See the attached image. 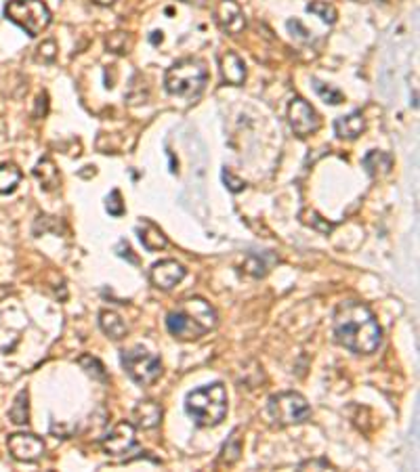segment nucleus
Returning a JSON list of instances; mask_svg holds the SVG:
<instances>
[{
  "label": "nucleus",
  "instance_id": "obj_22",
  "mask_svg": "<svg viewBox=\"0 0 420 472\" xmlns=\"http://www.w3.org/2000/svg\"><path fill=\"white\" fill-rule=\"evenodd\" d=\"M240 454H242V441L238 437V430L232 432V437L227 439V443L223 445V452H221V462L232 466L240 460Z\"/></svg>",
  "mask_w": 420,
  "mask_h": 472
},
{
  "label": "nucleus",
  "instance_id": "obj_1",
  "mask_svg": "<svg viewBox=\"0 0 420 472\" xmlns=\"http://www.w3.org/2000/svg\"><path fill=\"white\" fill-rule=\"evenodd\" d=\"M336 342L351 353L372 355L383 342V332L374 313L357 301H344L335 311Z\"/></svg>",
  "mask_w": 420,
  "mask_h": 472
},
{
  "label": "nucleus",
  "instance_id": "obj_4",
  "mask_svg": "<svg viewBox=\"0 0 420 472\" xmlns=\"http://www.w3.org/2000/svg\"><path fill=\"white\" fill-rule=\"evenodd\" d=\"M208 82V70L200 59H181L167 70L164 86L168 95L193 101Z\"/></svg>",
  "mask_w": 420,
  "mask_h": 472
},
{
  "label": "nucleus",
  "instance_id": "obj_6",
  "mask_svg": "<svg viewBox=\"0 0 420 472\" xmlns=\"http://www.w3.org/2000/svg\"><path fill=\"white\" fill-rule=\"evenodd\" d=\"M124 372L135 380L139 387H152L162 376V361L154 353L145 351L143 346H135L131 351H122L120 355Z\"/></svg>",
  "mask_w": 420,
  "mask_h": 472
},
{
  "label": "nucleus",
  "instance_id": "obj_25",
  "mask_svg": "<svg viewBox=\"0 0 420 472\" xmlns=\"http://www.w3.org/2000/svg\"><path fill=\"white\" fill-rule=\"evenodd\" d=\"M313 90L326 101V103H330V105H338V103H342L344 101V95L335 88V86H328V84H324V82H320L318 78H313Z\"/></svg>",
  "mask_w": 420,
  "mask_h": 472
},
{
  "label": "nucleus",
  "instance_id": "obj_32",
  "mask_svg": "<svg viewBox=\"0 0 420 472\" xmlns=\"http://www.w3.org/2000/svg\"><path fill=\"white\" fill-rule=\"evenodd\" d=\"M116 252H118V256H122V258H128V260H131L133 265H137V262H139V260H137V256H133V254H131L133 250H131V246H128V243H126L124 239H122V241L118 243Z\"/></svg>",
  "mask_w": 420,
  "mask_h": 472
},
{
  "label": "nucleus",
  "instance_id": "obj_23",
  "mask_svg": "<svg viewBox=\"0 0 420 472\" xmlns=\"http://www.w3.org/2000/svg\"><path fill=\"white\" fill-rule=\"evenodd\" d=\"M307 11L313 13V15H318V17H320L324 23H328V25L336 23V17H338L335 6H332L330 2H326V0H313V2H309V4H307Z\"/></svg>",
  "mask_w": 420,
  "mask_h": 472
},
{
  "label": "nucleus",
  "instance_id": "obj_9",
  "mask_svg": "<svg viewBox=\"0 0 420 472\" xmlns=\"http://www.w3.org/2000/svg\"><path fill=\"white\" fill-rule=\"evenodd\" d=\"M137 443L135 437V424L133 422H118L103 439H101V447L107 456H126Z\"/></svg>",
  "mask_w": 420,
  "mask_h": 472
},
{
  "label": "nucleus",
  "instance_id": "obj_12",
  "mask_svg": "<svg viewBox=\"0 0 420 472\" xmlns=\"http://www.w3.org/2000/svg\"><path fill=\"white\" fill-rule=\"evenodd\" d=\"M185 277V267L172 258L160 260L150 269V282L158 288V290H172L174 286H179Z\"/></svg>",
  "mask_w": 420,
  "mask_h": 472
},
{
  "label": "nucleus",
  "instance_id": "obj_28",
  "mask_svg": "<svg viewBox=\"0 0 420 472\" xmlns=\"http://www.w3.org/2000/svg\"><path fill=\"white\" fill-rule=\"evenodd\" d=\"M36 59L42 61V63H53V61L57 59V44H55V40H44V42L38 47Z\"/></svg>",
  "mask_w": 420,
  "mask_h": 472
},
{
  "label": "nucleus",
  "instance_id": "obj_11",
  "mask_svg": "<svg viewBox=\"0 0 420 472\" xmlns=\"http://www.w3.org/2000/svg\"><path fill=\"white\" fill-rule=\"evenodd\" d=\"M215 21L229 36H238L246 28V15L236 0H221L215 8Z\"/></svg>",
  "mask_w": 420,
  "mask_h": 472
},
{
  "label": "nucleus",
  "instance_id": "obj_24",
  "mask_svg": "<svg viewBox=\"0 0 420 472\" xmlns=\"http://www.w3.org/2000/svg\"><path fill=\"white\" fill-rule=\"evenodd\" d=\"M78 365L83 368L88 376H92L95 380H101V382H105V380H107L105 368H103V363H101L97 357H92V355H83V357L78 359Z\"/></svg>",
  "mask_w": 420,
  "mask_h": 472
},
{
  "label": "nucleus",
  "instance_id": "obj_17",
  "mask_svg": "<svg viewBox=\"0 0 420 472\" xmlns=\"http://www.w3.org/2000/svg\"><path fill=\"white\" fill-rule=\"evenodd\" d=\"M34 176L38 178V183L44 191H53L59 187V168L55 166V162L51 157L38 159V164L34 166Z\"/></svg>",
  "mask_w": 420,
  "mask_h": 472
},
{
  "label": "nucleus",
  "instance_id": "obj_26",
  "mask_svg": "<svg viewBox=\"0 0 420 472\" xmlns=\"http://www.w3.org/2000/svg\"><path fill=\"white\" fill-rule=\"evenodd\" d=\"M105 42H107V49L114 51V53H118V55L128 53V38H126L124 32H114V34H109Z\"/></svg>",
  "mask_w": 420,
  "mask_h": 472
},
{
  "label": "nucleus",
  "instance_id": "obj_19",
  "mask_svg": "<svg viewBox=\"0 0 420 472\" xmlns=\"http://www.w3.org/2000/svg\"><path fill=\"white\" fill-rule=\"evenodd\" d=\"M99 325L114 340H120V338L126 336V323L122 321V317L116 313V311H107V309L101 311L99 313Z\"/></svg>",
  "mask_w": 420,
  "mask_h": 472
},
{
  "label": "nucleus",
  "instance_id": "obj_18",
  "mask_svg": "<svg viewBox=\"0 0 420 472\" xmlns=\"http://www.w3.org/2000/svg\"><path fill=\"white\" fill-rule=\"evenodd\" d=\"M364 168H366V172L370 174V176H385V174H389L391 172V168H393V157L389 156V154H385V152H370L368 156L364 157Z\"/></svg>",
  "mask_w": 420,
  "mask_h": 472
},
{
  "label": "nucleus",
  "instance_id": "obj_8",
  "mask_svg": "<svg viewBox=\"0 0 420 472\" xmlns=\"http://www.w3.org/2000/svg\"><path fill=\"white\" fill-rule=\"evenodd\" d=\"M288 122H290V128L294 131V135L301 137V139L318 133L320 126H322L320 114L305 99H301V97H296L288 105Z\"/></svg>",
  "mask_w": 420,
  "mask_h": 472
},
{
  "label": "nucleus",
  "instance_id": "obj_30",
  "mask_svg": "<svg viewBox=\"0 0 420 472\" xmlns=\"http://www.w3.org/2000/svg\"><path fill=\"white\" fill-rule=\"evenodd\" d=\"M221 176H223V183H225V187H227V189H229L232 193H240V191H244V189H246V183H244L242 178H238V176H236V174H234L232 170H227V168H225Z\"/></svg>",
  "mask_w": 420,
  "mask_h": 472
},
{
  "label": "nucleus",
  "instance_id": "obj_10",
  "mask_svg": "<svg viewBox=\"0 0 420 472\" xmlns=\"http://www.w3.org/2000/svg\"><path fill=\"white\" fill-rule=\"evenodd\" d=\"M8 454L17 462H36L44 454V441L30 432H15L6 437Z\"/></svg>",
  "mask_w": 420,
  "mask_h": 472
},
{
  "label": "nucleus",
  "instance_id": "obj_31",
  "mask_svg": "<svg viewBox=\"0 0 420 472\" xmlns=\"http://www.w3.org/2000/svg\"><path fill=\"white\" fill-rule=\"evenodd\" d=\"M288 30L292 32V36H296V38H301V40H309L311 38V34H309V30L307 28H303L301 25V21H296V19H290L288 23Z\"/></svg>",
  "mask_w": 420,
  "mask_h": 472
},
{
  "label": "nucleus",
  "instance_id": "obj_7",
  "mask_svg": "<svg viewBox=\"0 0 420 472\" xmlns=\"http://www.w3.org/2000/svg\"><path fill=\"white\" fill-rule=\"evenodd\" d=\"M267 409H269V416L280 426L303 424L311 418V407H309L307 399L303 394L290 393V391L269 397Z\"/></svg>",
  "mask_w": 420,
  "mask_h": 472
},
{
  "label": "nucleus",
  "instance_id": "obj_3",
  "mask_svg": "<svg viewBox=\"0 0 420 472\" xmlns=\"http://www.w3.org/2000/svg\"><path fill=\"white\" fill-rule=\"evenodd\" d=\"M185 413L198 426H219L227 416V391L221 382L200 387L187 394Z\"/></svg>",
  "mask_w": 420,
  "mask_h": 472
},
{
  "label": "nucleus",
  "instance_id": "obj_20",
  "mask_svg": "<svg viewBox=\"0 0 420 472\" xmlns=\"http://www.w3.org/2000/svg\"><path fill=\"white\" fill-rule=\"evenodd\" d=\"M30 397H28V391H21V393L15 397V401H13V407L8 409V418H11V422L13 424H19V426H23V424H28L30 422Z\"/></svg>",
  "mask_w": 420,
  "mask_h": 472
},
{
  "label": "nucleus",
  "instance_id": "obj_2",
  "mask_svg": "<svg viewBox=\"0 0 420 472\" xmlns=\"http://www.w3.org/2000/svg\"><path fill=\"white\" fill-rule=\"evenodd\" d=\"M217 327V313L204 298H187L167 315V329L179 340H196Z\"/></svg>",
  "mask_w": 420,
  "mask_h": 472
},
{
  "label": "nucleus",
  "instance_id": "obj_33",
  "mask_svg": "<svg viewBox=\"0 0 420 472\" xmlns=\"http://www.w3.org/2000/svg\"><path fill=\"white\" fill-rule=\"evenodd\" d=\"M47 107H49V97H47V92H42L40 97H38V109H36V118H40V111H42V116L47 114Z\"/></svg>",
  "mask_w": 420,
  "mask_h": 472
},
{
  "label": "nucleus",
  "instance_id": "obj_27",
  "mask_svg": "<svg viewBox=\"0 0 420 472\" xmlns=\"http://www.w3.org/2000/svg\"><path fill=\"white\" fill-rule=\"evenodd\" d=\"M105 210L112 214V217H122L124 214V202H122V193L118 189H114L107 200H105Z\"/></svg>",
  "mask_w": 420,
  "mask_h": 472
},
{
  "label": "nucleus",
  "instance_id": "obj_16",
  "mask_svg": "<svg viewBox=\"0 0 420 472\" xmlns=\"http://www.w3.org/2000/svg\"><path fill=\"white\" fill-rule=\"evenodd\" d=\"M137 236L141 239L143 248L150 250V252H158V250H164L168 246L167 236L162 234V229L152 223V221H143L139 227H137Z\"/></svg>",
  "mask_w": 420,
  "mask_h": 472
},
{
  "label": "nucleus",
  "instance_id": "obj_13",
  "mask_svg": "<svg viewBox=\"0 0 420 472\" xmlns=\"http://www.w3.org/2000/svg\"><path fill=\"white\" fill-rule=\"evenodd\" d=\"M133 420H135L137 428L152 430V428H156L162 422V407L156 401H152V399L139 401L135 405V409H133Z\"/></svg>",
  "mask_w": 420,
  "mask_h": 472
},
{
  "label": "nucleus",
  "instance_id": "obj_29",
  "mask_svg": "<svg viewBox=\"0 0 420 472\" xmlns=\"http://www.w3.org/2000/svg\"><path fill=\"white\" fill-rule=\"evenodd\" d=\"M303 223L305 225H309V227H313V229H318V231H322V234H330L332 231V225L330 223H324L322 221V217L318 214V212H303Z\"/></svg>",
  "mask_w": 420,
  "mask_h": 472
},
{
  "label": "nucleus",
  "instance_id": "obj_21",
  "mask_svg": "<svg viewBox=\"0 0 420 472\" xmlns=\"http://www.w3.org/2000/svg\"><path fill=\"white\" fill-rule=\"evenodd\" d=\"M21 181V170L15 164H0V193H13Z\"/></svg>",
  "mask_w": 420,
  "mask_h": 472
},
{
  "label": "nucleus",
  "instance_id": "obj_34",
  "mask_svg": "<svg viewBox=\"0 0 420 472\" xmlns=\"http://www.w3.org/2000/svg\"><path fill=\"white\" fill-rule=\"evenodd\" d=\"M181 2H187V4H196V6H204L206 0H181Z\"/></svg>",
  "mask_w": 420,
  "mask_h": 472
},
{
  "label": "nucleus",
  "instance_id": "obj_14",
  "mask_svg": "<svg viewBox=\"0 0 420 472\" xmlns=\"http://www.w3.org/2000/svg\"><path fill=\"white\" fill-rule=\"evenodd\" d=\"M364 131H366V118L361 116V111H353L349 116H340L335 120V133L338 139L353 141Z\"/></svg>",
  "mask_w": 420,
  "mask_h": 472
},
{
  "label": "nucleus",
  "instance_id": "obj_15",
  "mask_svg": "<svg viewBox=\"0 0 420 472\" xmlns=\"http://www.w3.org/2000/svg\"><path fill=\"white\" fill-rule=\"evenodd\" d=\"M221 74H223V80L227 84L242 86L244 80H246V63L234 51H227L221 57Z\"/></svg>",
  "mask_w": 420,
  "mask_h": 472
},
{
  "label": "nucleus",
  "instance_id": "obj_5",
  "mask_svg": "<svg viewBox=\"0 0 420 472\" xmlns=\"http://www.w3.org/2000/svg\"><path fill=\"white\" fill-rule=\"evenodd\" d=\"M4 15L32 38L40 36L51 25V11L42 0H11L4 6Z\"/></svg>",
  "mask_w": 420,
  "mask_h": 472
},
{
  "label": "nucleus",
  "instance_id": "obj_35",
  "mask_svg": "<svg viewBox=\"0 0 420 472\" xmlns=\"http://www.w3.org/2000/svg\"><path fill=\"white\" fill-rule=\"evenodd\" d=\"M92 2H95V4H101V6H109L114 0H92Z\"/></svg>",
  "mask_w": 420,
  "mask_h": 472
},
{
  "label": "nucleus",
  "instance_id": "obj_36",
  "mask_svg": "<svg viewBox=\"0 0 420 472\" xmlns=\"http://www.w3.org/2000/svg\"><path fill=\"white\" fill-rule=\"evenodd\" d=\"M8 292H11V290H8L6 286H0V298H2V296H6Z\"/></svg>",
  "mask_w": 420,
  "mask_h": 472
}]
</instances>
